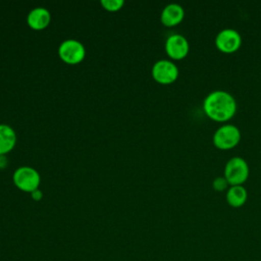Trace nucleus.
Masks as SVG:
<instances>
[{
  "label": "nucleus",
  "mask_w": 261,
  "mask_h": 261,
  "mask_svg": "<svg viewBox=\"0 0 261 261\" xmlns=\"http://www.w3.org/2000/svg\"><path fill=\"white\" fill-rule=\"evenodd\" d=\"M203 109L205 114L212 120L224 122L236 114L237 101L227 91L214 90L205 97Z\"/></svg>",
  "instance_id": "nucleus-1"
},
{
  "label": "nucleus",
  "mask_w": 261,
  "mask_h": 261,
  "mask_svg": "<svg viewBox=\"0 0 261 261\" xmlns=\"http://www.w3.org/2000/svg\"><path fill=\"white\" fill-rule=\"evenodd\" d=\"M229 186H243L249 176V165L240 156L231 157L224 166V175Z\"/></svg>",
  "instance_id": "nucleus-2"
},
{
  "label": "nucleus",
  "mask_w": 261,
  "mask_h": 261,
  "mask_svg": "<svg viewBox=\"0 0 261 261\" xmlns=\"http://www.w3.org/2000/svg\"><path fill=\"white\" fill-rule=\"evenodd\" d=\"M213 144L220 150H229L234 148L241 141L240 128L230 123L220 125L213 134Z\"/></svg>",
  "instance_id": "nucleus-3"
},
{
  "label": "nucleus",
  "mask_w": 261,
  "mask_h": 261,
  "mask_svg": "<svg viewBox=\"0 0 261 261\" xmlns=\"http://www.w3.org/2000/svg\"><path fill=\"white\" fill-rule=\"evenodd\" d=\"M13 181L21 191L32 193L39 188L40 174L31 166H20L13 173Z\"/></svg>",
  "instance_id": "nucleus-4"
},
{
  "label": "nucleus",
  "mask_w": 261,
  "mask_h": 261,
  "mask_svg": "<svg viewBox=\"0 0 261 261\" xmlns=\"http://www.w3.org/2000/svg\"><path fill=\"white\" fill-rule=\"evenodd\" d=\"M241 45L242 37L234 29H223L219 31L215 37V46L222 53H233L241 47Z\"/></svg>",
  "instance_id": "nucleus-5"
},
{
  "label": "nucleus",
  "mask_w": 261,
  "mask_h": 261,
  "mask_svg": "<svg viewBox=\"0 0 261 261\" xmlns=\"http://www.w3.org/2000/svg\"><path fill=\"white\" fill-rule=\"evenodd\" d=\"M59 57L66 63L76 64L81 62L86 55L85 46L77 40H64L58 47Z\"/></svg>",
  "instance_id": "nucleus-6"
},
{
  "label": "nucleus",
  "mask_w": 261,
  "mask_h": 261,
  "mask_svg": "<svg viewBox=\"0 0 261 261\" xmlns=\"http://www.w3.org/2000/svg\"><path fill=\"white\" fill-rule=\"evenodd\" d=\"M152 76L159 84L169 85L177 79L178 68L171 60L160 59L152 66Z\"/></svg>",
  "instance_id": "nucleus-7"
},
{
  "label": "nucleus",
  "mask_w": 261,
  "mask_h": 261,
  "mask_svg": "<svg viewBox=\"0 0 261 261\" xmlns=\"http://www.w3.org/2000/svg\"><path fill=\"white\" fill-rule=\"evenodd\" d=\"M190 50L187 38L180 34H172L165 41V51L171 59L179 60L185 58Z\"/></svg>",
  "instance_id": "nucleus-8"
},
{
  "label": "nucleus",
  "mask_w": 261,
  "mask_h": 261,
  "mask_svg": "<svg viewBox=\"0 0 261 261\" xmlns=\"http://www.w3.org/2000/svg\"><path fill=\"white\" fill-rule=\"evenodd\" d=\"M185 16V10L181 5L177 3L167 4L161 11V22L166 27H174L181 22Z\"/></svg>",
  "instance_id": "nucleus-9"
},
{
  "label": "nucleus",
  "mask_w": 261,
  "mask_h": 261,
  "mask_svg": "<svg viewBox=\"0 0 261 261\" xmlns=\"http://www.w3.org/2000/svg\"><path fill=\"white\" fill-rule=\"evenodd\" d=\"M51 20L50 12L45 7H36L33 8L27 17L28 24L34 30H43L45 29Z\"/></svg>",
  "instance_id": "nucleus-10"
},
{
  "label": "nucleus",
  "mask_w": 261,
  "mask_h": 261,
  "mask_svg": "<svg viewBox=\"0 0 261 261\" xmlns=\"http://www.w3.org/2000/svg\"><path fill=\"white\" fill-rule=\"evenodd\" d=\"M16 143L14 129L4 123H0V155H5L13 149Z\"/></svg>",
  "instance_id": "nucleus-11"
},
{
  "label": "nucleus",
  "mask_w": 261,
  "mask_h": 261,
  "mask_svg": "<svg viewBox=\"0 0 261 261\" xmlns=\"http://www.w3.org/2000/svg\"><path fill=\"white\" fill-rule=\"evenodd\" d=\"M225 199L229 206L240 208L246 203L248 199V192L243 186H229L226 190Z\"/></svg>",
  "instance_id": "nucleus-12"
},
{
  "label": "nucleus",
  "mask_w": 261,
  "mask_h": 261,
  "mask_svg": "<svg viewBox=\"0 0 261 261\" xmlns=\"http://www.w3.org/2000/svg\"><path fill=\"white\" fill-rule=\"evenodd\" d=\"M123 4V0H101V5L108 11H117Z\"/></svg>",
  "instance_id": "nucleus-13"
},
{
  "label": "nucleus",
  "mask_w": 261,
  "mask_h": 261,
  "mask_svg": "<svg viewBox=\"0 0 261 261\" xmlns=\"http://www.w3.org/2000/svg\"><path fill=\"white\" fill-rule=\"evenodd\" d=\"M228 182L224 176H216L212 181V187L217 192H222L228 189Z\"/></svg>",
  "instance_id": "nucleus-14"
},
{
  "label": "nucleus",
  "mask_w": 261,
  "mask_h": 261,
  "mask_svg": "<svg viewBox=\"0 0 261 261\" xmlns=\"http://www.w3.org/2000/svg\"><path fill=\"white\" fill-rule=\"evenodd\" d=\"M42 196H43V193H42V191L39 190V189H37V190H35V191L32 192V197H33V199L36 200V201H39V200L42 198Z\"/></svg>",
  "instance_id": "nucleus-15"
},
{
  "label": "nucleus",
  "mask_w": 261,
  "mask_h": 261,
  "mask_svg": "<svg viewBox=\"0 0 261 261\" xmlns=\"http://www.w3.org/2000/svg\"><path fill=\"white\" fill-rule=\"evenodd\" d=\"M7 163V158L5 155H0V167H4Z\"/></svg>",
  "instance_id": "nucleus-16"
}]
</instances>
